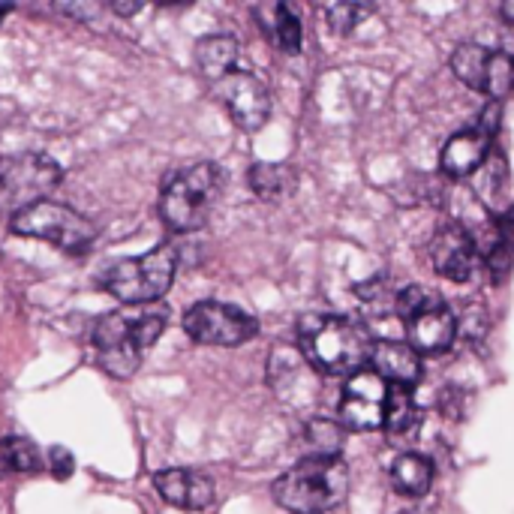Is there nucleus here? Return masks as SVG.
<instances>
[{"label":"nucleus","mask_w":514,"mask_h":514,"mask_svg":"<svg viewBox=\"0 0 514 514\" xmlns=\"http://www.w3.org/2000/svg\"><path fill=\"white\" fill-rule=\"evenodd\" d=\"M166 322H169L166 307H151L142 313L115 310L100 316L94 322V337H91L97 364L115 379H130L139 370L142 355L160 340Z\"/></svg>","instance_id":"1"},{"label":"nucleus","mask_w":514,"mask_h":514,"mask_svg":"<svg viewBox=\"0 0 514 514\" xmlns=\"http://www.w3.org/2000/svg\"><path fill=\"white\" fill-rule=\"evenodd\" d=\"M298 346L325 376H355L370 361V337L349 319L331 313H304L298 319Z\"/></svg>","instance_id":"2"},{"label":"nucleus","mask_w":514,"mask_h":514,"mask_svg":"<svg viewBox=\"0 0 514 514\" xmlns=\"http://www.w3.org/2000/svg\"><path fill=\"white\" fill-rule=\"evenodd\" d=\"M349 493V466L343 457H304L274 481V499L292 514H325Z\"/></svg>","instance_id":"3"},{"label":"nucleus","mask_w":514,"mask_h":514,"mask_svg":"<svg viewBox=\"0 0 514 514\" xmlns=\"http://www.w3.org/2000/svg\"><path fill=\"white\" fill-rule=\"evenodd\" d=\"M220 187H223V172L214 163H193L175 169L163 181V193H160V217L166 229H172L175 235L199 232L217 205Z\"/></svg>","instance_id":"4"},{"label":"nucleus","mask_w":514,"mask_h":514,"mask_svg":"<svg viewBox=\"0 0 514 514\" xmlns=\"http://www.w3.org/2000/svg\"><path fill=\"white\" fill-rule=\"evenodd\" d=\"M175 268H178L175 247L172 244H160V247L148 250L145 256L112 262L97 277V283L109 295H115L121 304H130V307H136V304H154V301H160L172 289Z\"/></svg>","instance_id":"5"},{"label":"nucleus","mask_w":514,"mask_h":514,"mask_svg":"<svg viewBox=\"0 0 514 514\" xmlns=\"http://www.w3.org/2000/svg\"><path fill=\"white\" fill-rule=\"evenodd\" d=\"M10 229L22 238H37V241H46V244L76 253V256L85 253L97 238V229L88 217H82L79 211H73L61 202H52V199L19 211L10 220Z\"/></svg>","instance_id":"6"},{"label":"nucleus","mask_w":514,"mask_h":514,"mask_svg":"<svg viewBox=\"0 0 514 514\" xmlns=\"http://www.w3.org/2000/svg\"><path fill=\"white\" fill-rule=\"evenodd\" d=\"M64 181V169L46 154H10L0 160V211L13 217L37 202H46L49 193Z\"/></svg>","instance_id":"7"},{"label":"nucleus","mask_w":514,"mask_h":514,"mask_svg":"<svg viewBox=\"0 0 514 514\" xmlns=\"http://www.w3.org/2000/svg\"><path fill=\"white\" fill-rule=\"evenodd\" d=\"M184 331L205 346H241L259 334V322L241 307L199 301L184 313Z\"/></svg>","instance_id":"8"},{"label":"nucleus","mask_w":514,"mask_h":514,"mask_svg":"<svg viewBox=\"0 0 514 514\" xmlns=\"http://www.w3.org/2000/svg\"><path fill=\"white\" fill-rule=\"evenodd\" d=\"M214 97L226 106L232 121L247 133L262 130L271 118L268 88L262 85V79H256L247 70H232L226 79L214 82Z\"/></svg>","instance_id":"9"},{"label":"nucleus","mask_w":514,"mask_h":514,"mask_svg":"<svg viewBox=\"0 0 514 514\" xmlns=\"http://www.w3.org/2000/svg\"><path fill=\"white\" fill-rule=\"evenodd\" d=\"M388 382L376 370H358L346 379L340 397V424L346 430H376L385 427Z\"/></svg>","instance_id":"10"},{"label":"nucleus","mask_w":514,"mask_h":514,"mask_svg":"<svg viewBox=\"0 0 514 514\" xmlns=\"http://www.w3.org/2000/svg\"><path fill=\"white\" fill-rule=\"evenodd\" d=\"M430 262L439 277L466 283L475 271V241L460 223H442L430 241Z\"/></svg>","instance_id":"11"},{"label":"nucleus","mask_w":514,"mask_h":514,"mask_svg":"<svg viewBox=\"0 0 514 514\" xmlns=\"http://www.w3.org/2000/svg\"><path fill=\"white\" fill-rule=\"evenodd\" d=\"M154 487L169 505L184 511H205L214 502V481L199 469H187V466L160 469L154 475Z\"/></svg>","instance_id":"12"},{"label":"nucleus","mask_w":514,"mask_h":514,"mask_svg":"<svg viewBox=\"0 0 514 514\" xmlns=\"http://www.w3.org/2000/svg\"><path fill=\"white\" fill-rule=\"evenodd\" d=\"M406 325V337H409V346L418 352V355H436V352H445L454 337H457V319L454 313L439 304V307H430L418 316H412Z\"/></svg>","instance_id":"13"},{"label":"nucleus","mask_w":514,"mask_h":514,"mask_svg":"<svg viewBox=\"0 0 514 514\" xmlns=\"http://www.w3.org/2000/svg\"><path fill=\"white\" fill-rule=\"evenodd\" d=\"M370 370H376L388 385H400L409 388L418 385L421 379V361L418 352L406 343H394V340H376L370 349Z\"/></svg>","instance_id":"14"},{"label":"nucleus","mask_w":514,"mask_h":514,"mask_svg":"<svg viewBox=\"0 0 514 514\" xmlns=\"http://www.w3.org/2000/svg\"><path fill=\"white\" fill-rule=\"evenodd\" d=\"M487 142L490 139H484L475 130H463V133L451 136L445 142L442 154H439L442 175H448V178H466V175H472L484 163V157H487Z\"/></svg>","instance_id":"15"},{"label":"nucleus","mask_w":514,"mask_h":514,"mask_svg":"<svg viewBox=\"0 0 514 514\" xmlns=\"http://www.w3.org/2000/svg\"><path fill=\"white\" fill-rule=\"evenodd\" d=\"M238 40L232 34H211L196 43V67L208 82H220L235 70Z\"/></svg>","instance_id":"16"},{"label":"nucleus","mask_w":514,"mask_h":514,"mask_svg":"<svg viewBox=\"0 0 514 514\" xmlns=\"http://www.w3.org/2000/svg\"><path fill=\"white\" fill-rule=\"evenodd\" d=\"M430 481H433V463L424 457V454H400L394 463H391V487L400 493V496H424L430 490Z\"/></svg>","instance_id":"17"},{"label":"nucleus","mask_w":514,"mask_h":514,"mask_svg":"<svg viewBox=\"0 0 514 514\" xmlns=\"http://www.w3.org/2000/svg\"><path fill=\"white\" fill-rule=\"evenodd\" d=\"M46 469V457L37 448V442L25 436H7L0 439V478L7 475H31Z\"/></svg>","instance_id":"18"},{"label":"nucleus","mask_w":514,"mask_h":514,"mask_svg":"<svg viewBox=\"0 0 514 514\" xmlns=\"http://www.w3.org/2000/svg\"><path fill=\"white\" fill-rule=\"evenodd\" d=\"M487 55H490V49H484V46H478V43H463V46H457L454 55H451V70H454V76H457L466 88H472V91H478V94H481V88H484Z\"/></svg>","instance_id":"19"},{"label":"nucleus","mask_w":514,"mask_h":514,"mask_svg":"<svg viewBox=\"0 0 514 514\" xmlns=\"http://www.w3.org/2000/svg\"><path fill=\"white\" fill-rule=\"evenodd\" d=\"M421 421V412L412 400V391L409 388H400V385H388V403H385V430L400 436V433H409L415 424Z\"/></svg>","instance_id":"20"},{"label":"nucleus","mask_w":514,"mask_h":514,"mask_svg":"<svg viewBox=\"0 0 514 514\" xmlns=\"http://www.w3.org/2000/svg\"><path fill=\"white\" fill-rule=\"evenodd\" d=\"M304 439L313 457H340V448L346 442V427L331 418H313L304 427Z\"/></svg>","instance_id":"21"},{"label":"nucleus","mask_w":514,"mask_h":514,"mask_svg":"<svg viewBox=\"0 0 514 514\" xmlns=\"http://www.w3.org/2000/svg\"><path fill=\"white\" fill-rule=\"evenodd\" d=\"M514 91V58L505 52H490L487 67H484V88L481 94L490 97L493 103L505 100Z\"/></svg>","instance_id":"22"},{"label":"nucleus","mask_w":514,"mask_h":514,"mask_svg":"<svg viewBox=\"0 0 514 514\" xmlns=\"http://www.w3.org/2000/svg\"><path fill=\"white\" fill-rule=\"evenodd\" d=\"M247 184L259 199H277L286 190V166H274V163H256L247 172Z\"/></svg>","instance_id":"23"},{"label":"nucleus","mask_w":514,"mask_h":514,"mask_svg":"<svg viewBox=\"0 0 514 514\" xmlns=\"http://www.w3.org/2000/svg\"><path fill=\"white\" fill-rule=\"evenodd\" d=\"M274 37H277V43H280V49L286 55L301 52V19L295 16V10L289 4L274 7Z\"/></svg>","instance_id":"24"},{"label":"nucleus","mask_w":514,"mask_h":514,"mask_svg":"<svg viewBox=\"0 0 514 514\" xmlns=\"http://www.w3.org/2000/svg\"><path fill=\"white\" fill-rule=\"evenodd\" d=\"M439 304H445V301L433 289H427V286H406L397 295V316H400V322H409L412 316H418V313H424L430 307H439Z\"/></svg>","instance_id":"25"},{"label":"nucleus","mask_w":514,"mask_h":514,"mask_svg":"<svg viewBox=\"0 0 514 514\" xmlns=\"http://www.w3.org/2000/svg\"><path fill=\"white\" fill-rule=\"evenodd\" d=\"M373 13V7L370 4H334V7H328V25H331V31L334 34H352L355 31V25L364 19V16H370Z\"/></svg>","instance_id":"26"},{"label":"nucleus","mask_w":514,"mask_h":514,"mask_svg":"<svg viewBox=\"0 0 514 514\" xmlns=\"http://www.w3.org/2000/svg\"><path fill=\"white\" fill-rule=\"evenodd\" d=\"M46 466L52 469V475L55 478H70L73 475V454L67 451V448H61V445H55L52 451H49V457H46Z\"/></svg>","instance_id":"27"},{"label":"nucleus","mask_w":514,"mask_h":514,"mask_svg":"<svg viewBox=\"0 0 514 514\" xmlns=\"http://www.w3.org/2000/svg\"><path fill=\"white\" fill-rule=\"evenodd\" d=\"M499 130V103H487L478 115V124H475V133H481L484 139H490L493 133Z\"/></svg>","instance_id":"28"},{"label":"nucleus","mask_w":514,"mask_h":514,"mask_svg":"<svg viewBox=\"0 0 514 514\" xmlns=\"http://www.w3.org/2000/svg\"><path fill=\"white\" fill-rule=\"evenodd\" d=\"M112 10L118 13V16H136L139 10H142V4H130V0H115V4H112Z\"/></svg>","instance_id":"29"},{"label":"nucleus","mask_w":514,"mask_h":514,"mask_svg":"<svg viewBox=\"0 0 514 514\" xmlns=\"http://www.w3.org/2000/svg\"><path fill=\"white\" fill-rule=\"evenodd\" d=\"M502 19L508 25H514V0H505V4H502Z\"/></svg>","instance_id":"30"},{"label":"nucleus","mask_w":514,"mask_h":514,"mask_svg":"<svg viewBox=\"0 0 514 514\" xmlns=\"http://www.w3.org/2000/svg\"><path fill=\"white\" fill-rule=\"evenodd\" d=\"M10 13H13V7H10V4H0V22H4Z\"/></svg>","instance_id":"31"}]
</instances>
